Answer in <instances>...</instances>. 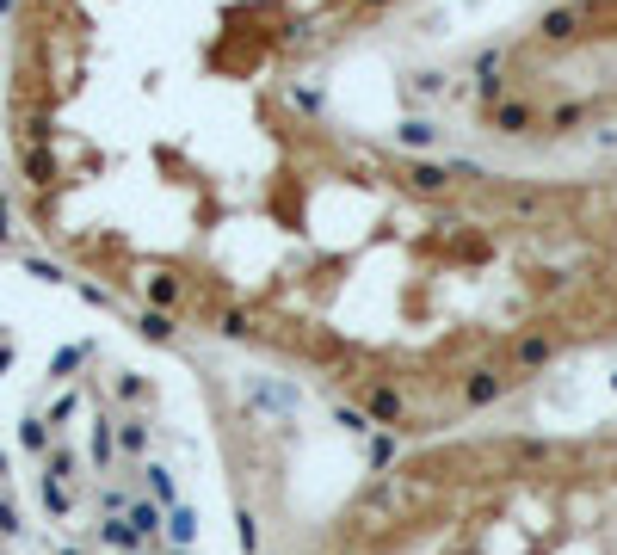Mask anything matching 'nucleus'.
Masks as SVG:
<instances>
[{
    "label": "nucleus",
    "instance_id": "obj_2",
    "mask_svg": "<svg viewBox=\"0 0 617 555\" xmlns=\"http://www.w3.org/2000/svg\"><path fill=\"white\" fill-rule=\"evenodd\" d=\"M297 555H617V414L389 444Z\"/></svg>",
    "mask_w": 617,
    "mask_h": 555
},
{
    "label": "nucleus",
    "instance_id": "obj_3",
    "mask_svg": "<svg viewBox=\"0 0 617 555\" xmlns=\"http://www.w3.org/2000/svg\"><path fill=\"white\" fill-rule=\"evenodd\" d=\"M432 111L500 167H593L617 148V0H451Z\"/></svg>",
    "mask_w": 617,
    "mask_h": 555
},
{
    "label": "nucleus",
    "instance_id": "obj_1",
    "mask_svg": "<svg viewBox=\"0 0 617 555\" xmlns=\"http://www.w3.org/2000/svg\"><path fill=\"white\" fill-rule=\"evenodd\" d=\"M451 0H31L13 148L38 235L155 340H210L383 444L617 358V173L439 124Z\"/></svg>",
    "mask_w": 617,
    "mask_h": 555
}]
</instances>
